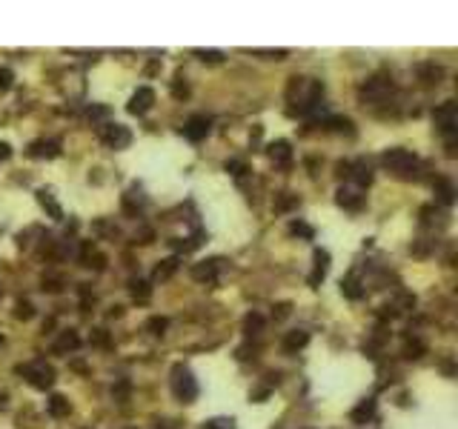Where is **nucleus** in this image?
Instances as JSON below:
<instances>
[{
  "instance_id": "obj_1",
  "label": "nucleus",
  "mask_w": 458,
  "mask_h": 429,
  "mask_svg": "<svg viewBox=\"0 0 458 429\" xmlns=\"http://www.w3.org/2000/svg\"><path fill=\"white\" fill-rule=\"evenodd\" d=\"M172 392L183 403H192V401L198 398V380H195V375H192L183 364H175L172 367Z\"/></svg>"
},
{
  "instance_id": "obj_2",
  "label": "nucleus",
  "mask_w": 458,
  "mask_h": 429,
  "mask_svg": "<svg viewBox=\"0 0 458 429\" xmlns=\"http://www.w3.org/2000/svg\"><path fill=\"white\" fill-rule=\"evenodd\" d=\"M17 372L26 375L29 384H32L35 389H49V387L55 384V369L46 364V361H32V364H26V367H17Z\"/></svg>"
},
{
  "instance_id": "obj_3",
  "label": "nucleus",
  "mask_w": 458,
  "mask_h": 429,
  "mask_svg": "<svg viewBox=\"0 0 458 429\" xmlns=\"http://www.w3.org/2000/svg\"><path fill=\"white\" fill-rule=\"evenodd\" d=\"M381 160H384V166H387L390 172H398L404 178H409V169H416V163H418V158L409 149H387L381 155Z\"/></svg>"
},
{
  "instance_id": "obj_4",
  "label": "nucleus",
  "mask_w": 458,
  "mask_h": 429,
  "mask_svg": "<svg viewBox=\"0 0 458 429\" xmlns=\"http://www.w3.org/2000/svg\"><path fill=\"white\" fill-rule=\"evenodd\" d=\"M432 121H436V126H439L441 135H447L452 140L455 126H458V103L455 101H444L436 112H432Z\"/></svg>"
},
{
  "instance_id": "obj_5",
  "label": "nucleus",
  "mask_w": 458,
  "mask_h": 429,
  "mask_svg": "<svg viewBox=\"0 0 458 429\" xmlns=\"http://www.w3.org/2000/svg\"><path fill=\"white\" fill-rule=\"evenodd\" d=\"M101 140L112 149H126L132 143V132L120 124H106V126H101Z\"/></svg>"
},
{
  "instance_id": "obj_6",
  "label": "nucleus",
  "mask_w": 458,
  "mask_h": 429,
  "mask_svg": "<svg viewBox=\"0 0 458 429\" xmlns=\"http://www.w3.org/2000/svg\"><path fill=\"white\" fill-rule=\"evenodd\" d=\"M393 89V78L387 75H375L373 81H367L361 86V101H384V94Z\"/></svg>"
},
{
  "instance_id": "obj_7",
  "label": "nucleus",
  "mask_w": 458,
  "mask_h": 429,
  "mask_svg": "<svg viewBox=\"0 0 458 429\" xmlns=\"http://www.w3.org/2000/svg\"><path fill=\"white\" fill-rule=\"evenodd\" d=\"M209 129H212V121L206 115H192L189 121L183 124V137L192 140V143H201L209 135Z\"/></svg>"
},
{
  "instance_id": "obj_8",
  "label": "nucleus",
  "mask_w": 458,
  "mask_h": 429,
  "mask_svg": "<svg viewBox=\"0 0 458 429\" xmlns=\"http://www.w3.org/2000/svg\"><path fill=\"white\" fill-rule=\"evenodd\" d=\"M155 103V92L149 86H140L135 94H132V101H129V112L132 115H147Z\"/></svg>"
},
{
  "instance_id": "obj_9",
  "label": "nucleus",
  "mask_w": 458,
  "mask_h": 429,
  "mask_svg": "<svg viewBox=\"0 0 458 429\" xmlns=\"http://www.w3.org/2000/svg\"><path fill=\"white\" fill-rule=\"evenodd\" d=\"M81 346V335L75 329H63L60 332V338L55 341V346H52V352L55 355H69V352H75Z\"/></svg>"
},
{
  "instance_id": "obj_10",
  "label": "nucleus",
  "mask_w": 458,
  "mask_h": 429,
  "mask_svg": "<svg viewBox=\"0 0 458 429\" xmlns=\"http://www.w3.org/2000/svg\"><path fill=\"white\" fill-rule=\"evenodd\" d=\"M316 269H312V275H309V286H318L321 280H324V275H327V269H329V252L327 249H316Z\"/></svg>"
},
{
  "instance_id": "obj_11",
  "label": "nucleus",
  "mask_w": 458,
  "mask_h": 429,
  "mask_svg": "<svg viewBox=\"0 0 458 429\" xmlns=\"http://www.w3.org/2000/svg\"><path fill=\"white\" fill-rule=\"evenodd\" d=\"M441 78H444V69L441 66H436V63H421L418 66V81L424 86H439Z\"/></svg>"
},
{
  "instance_id": "obj_12",
  "label": "nucleus",
  "mask_w": 458,
  "mask_h": 429,
  "mask_svg": "<svg viewBox=\"0 0 458 429\" xmlns=\"http://www.w3.org/2000/svg\"><path fill=\"white\" fill-rule=\"evenodd\" d=\"M218 264H221V260H201V264H195V267H192V278H195V280H215V278H218Z\"/></svg>"
},
{
  "instance_id": "obj_13",
  "label": "nucleus",
  "mask_w": 458,
  "mask_h": 429,
  "mask_svg": "<svg viewBox=\"0 0 458 429\" xmlns=\"http://www.w3.org/2000/svg\"><path fill=\"white\" fill-rule=\"evenodd\" d=\"M350 178L358 183V186H370L373 183V169L367 160H358V163H350Z\"/></svg>"
},
{
  "instance_id": "obj_14",
  "label": "nucleus",
  "mask_w": 458,
  "mask_h": 429,
  "mask_svg": "<svg viewBox=\"0 0 458 429\" xmlns=\"http://www.w3.org/2000/svg\"><path fill=\"white\" fill-rule=\"evenodd\" d=\"M309 341V332L306 329H293V332H286V338H284V349L286 352H298L304 349Z\"/></svg>"
},
{
  "instance_id": "obj_15",
  "label": "nucleus",
  "mask_w": 458,
  "mask_h": 429,
  "mask_svg": "<svg viewBox=\"0 0 458 429\" xmlns=\"http://www.w3.org/2000/svg\"><path fill=\"white\" fill-rule=\"evenodd\" d=\"M375 418V398H367V401H361L358 407L352 410V423H367Z\"/></svg>"
},
{
  "instance_id": "obj_16",
  "label": "nucleus",
  "mask_w": 458,
  "mask_h": 429,
  "mask_svg": "<svg viewBox=\"0 0 458 429\" xmlns=\"http://www.w3.org/2000/svg\"><path fill=\"white\" fill-rule=\"evenodd\" d=\"M338 206H344V209H361L364 206V195L361 192H355V189H338Z\"/></svg>"
},
{
  "instance_id": "obj_17",
  "label": "nucleus",
  "mask_w": 458,
  "mask_h": 429,
  "mask_svg": "<svg viewBox=\"0 0 458 429\" xmlns=\"http://www.w3.org/2000/svg\"><path fill=\"white\" fill-rule=\"evenodd\" d=\"M270 158H272L278 166H286L289 160H293V149H289L286 140H275L272 146H270Z\"/></svg>"
},
{
  "instance_id": "obj_18",
  "label": "nucleus",
  "mask_w": 458,
  "mask_h": 429,
  "mask_svg": "<svg viewBox=\"0 0 458 429\" xmlns=\"http://www.w3.org/2000/svg\"><path fill=\"white\" fill-rule=\"evenodd\" d=\"M436 198H439L444 206H450V203L455 201V186H452V180H447V178H439V180H436Z\"/></svg>"
},
{
  "instance_id": "obj_19",
  "label": "nucleus",
  "mask_w": 458,
  "mask_h": 429,
  "mask_svg": "<svg viewBox=\"0 0 458 429\" xmlns=\"http://www.w3.org/2000/svg\"><path fill=\"white\" fill-rule=\"evenodd\" d=\"M178 267H181V260H178V258H166V260H161V264L155 267V280L172 278V275L178 272Z\"/></svg>"
},
{
  "instance_id": "obj_20",
  "label": "nucleus",
  "mask_w": 458,
  "mask_h": 429,
  "mask_svg": "<svg viewBox=\"0 0 458 429\" xmlns=\"http://www.w3.org/2000/svg\"><path fill=\"white\" fill-rule=\"evenodd\" d=\"M341 292H344L350 301L364 298V289H361V280H358L355 275H350V278H344V280H341Z\"/></svg>"
},
{
  "instance_id": "obj_21",
  "label": "nucleus",
  "mask_w": 458,
  "mask_h": 429,
  "mask_svg": "<svg viewBox=\"0 0 458 429\" xmlns=\"http://www.w3.org/2000/svg\"><path fill=\"white\" fill-rule=\"evenodd\" d=\"M29 155H35V158H52V155H58V143L55 140H38V143H32V149H29Z\"/></svg>"
},
{
  "instance_id": "obj_22",
  "label": "nucleus",
  "mask_w": 458,
  "mask_h": 429,
  "mask_svg": "<svg viewBox=\"0 0 458 429\" xmlns=\"http://www.w3.org/2000/svg\"><path fill=\"white\" fill-rule=\"evenodd\" d=\"M129 286H132V298H135V301L147 303V301L152 298V286H149L147 280H140V278H138V280H132Z\"/></svg>"
},
{
  "instance_id": "obj_23",
  "label": "nucleus",
  "mask_w": 458,
  "mask_h": 429,
  "mask_svg": "<svg viewBox=\"0 0 458 429\" xmlns=\"http://www.w3.org/2000/svg\"><path fill=\"white\" fill-rule=\"evenodd\" d=\"M69 410H72V407H69V401H66L63 395H52V398H49V412H52L55 418L69 415Z\"/></svg>"
},
{
  "instance_id": "obj_24",
  "label": "nucleus",
  "mask_w": 458,
  "mask_h": 429,
  "mask_svg": "<svg viewBox=\"0 0 458 429\" xmlns=\"http://www.w3.org/2000/svg\"><path fill=\"white\" fill-rule=\"evenodd\" d=\"M38 201H40V203H43L46 209H49V212H52V218H58V221L63 218V212H60V206L55 203V198H52V192H46V189H40V192H38Z\"/></svg>"
},
{
  "instance_id": "obj_25",
  "label": "nucleus",
  "mask_w": 458,
  "mask_h": 429,
  "mask_svg": "<svg viewBox=\"0 0 458 429\" xmlns=\"http://www.w3.org/2000/svg\"><path fill=\"white\" fill-rule=\"evenodd\" d=\"M244 332H247V335H258V332H263V315L250 312L244 318Z\"/></svg>"
},
{
  "instance_id": "obj_26",
  "label": "nucleus",
  "mask_w": 458,
  "mask_h": 429,
  "mask_svg": "<svg viewBox=\"0 0 458 429\" xmlns=\"http://www.w3.org/2000/svg\"><path fill=\"white\" fill-rule=\"evenodd\" d=\"M293 206H298V198H295V195L281 192V195L275 198V209H278V212H286V209H293Z\"/></svg>"
},
{
  "instance_id": "obj_27",
  "label": "nucleus",
  "mask_w": 458,
  "mask_h": 429,
  "mask_svg": "<svg viewBox=\"0 0 458 429\" xmlns=\"http://www.w3.org/2000/svg\"><path fill=\"white\" fill-rule=\"evenodd\" d=\"M424 352H427V346H424V341H418V338H416V341H407V346H404V355H407V358H421Z\"/></svg>"
},
{
  "instance_id": "obj_28",
  "label": "nucleus",
  "mask_w": 458,
  "mask_h": 429,
  "mask_svg": "<svg viewBox=\"0 0 458 429\" xmlns=\"http://www.w3.org/2000/svg\"><path fill=\"white\" fill-rule=\"evenodd\" d=\"M63 289V278L60 275H46L43 278V292H60Z\"/></svg>"
},
{
  "instance_id": "obj_29",
  "label": "nucleus",
  "mask_w": 458,
  "mask_h": 429,
  "mask_svg": "<svg viewBox=\"0 0 458 429\" xmlns=\"http://www.w3.org/2000/svg\"><path fill=\"white\" fill-rule=\"evenodd\" d=\"M166 326H170V321L161 318V315H155V318L147 321V329L152 332V335H163V329H166Z\"/></svg>"
},
{
  "instance_id": "obj_30",
  "label": "nucleus",
  "mask_w": 458,
  "mask_h": 429,
  "mask_svg": "<svg viewBox=\"0 0 458 429\" xmlns=\"http://www.w3.org/2000/svg\"><path fill=\"white\" fill-rule=\"evenodd\" d=\"M15 315H17L20 321H29V318L35 315V309H32V303H29V301H17V306H15Z\"/></svg>"
},
{
  "instance_id": "obj_31",
  "label": "nucleus",
  "mask_w": 458,
  "mask_h": 429,
  "mask_svg": "<svg viewBox=\"0 0 458 429\" xmlns=\"http://www.w3.org/2000/svg\"><path fill=\"white\" fill-rule=\"evenodd\" d=\"M195 55L201 60H209V63H221L224 60V52H218V49H195Z\"/></svg>"
},
{
  "instance_id": "obj_32",
  "label": "nucleus",
  "mask_w": 458,
  "mask_h": 429,
  "mask_svg": "<svg viewBox=\"0 0 458 429\" xmlns=\"http://www.w3.org/2000/svg\"><path fill=\"white\" fill-rule=\"evenodd\" d=\"M332 129H338V132H347V135H352V121H347V117H329L327 121Z\"/></svg>"
},
{
  "instance_id": "obj_33",
  "label": "nucleus",
  "mask_w": 458,
  "mask_h": 429,
  "mask_svg": "<svg viewBox=\"0 0 458 429\" xmlns=\"http://www.w3.org/2000/svg\"><path fill=\"white\" fill-rule=\"evenodd\" d=\"M255 55H263V58H272V60H284L289 52L286 49H255Z\"/></svg>"
},
{
  "instance_id": "obj_34",
  "label": "nucleus",
  "mask_w": 458,
  "mask_h": 429,
  "mask_svg": "<svg viewBox=\"0 0 458 429\" xmlns=\"http://www.w3.org/2000/svg\"><path fill=\"white\" fill-rule=\"evenodd\" d=\"M12 81H15V75H12V69H0V92H6V89H12Z\"/></svg>"
},
{
  "instance_id": "obj_35",
  "label": "nucleus",
  "mask_w": 458,
  "mask_h": 429,
  "mask_svg": "<svg viewBox=\"0 0 458 429\" xmlns=\"http://www.w3.org/2000/svg\"><path fill=\"white\" fill-rule=\"evenodd\" d=\"M289 232H293V235H301V237H312V226H306V224H301V221H295L293 226H289Z\"/></svg>"
},
{
  "instance_id": "obj_36",
  "label": "nucleus",
  "mask_w": 458,
  "mask_h": 429,
  "mask_svg": "<svg viewBox=\"0 0 458 429\" xmlns=\"http://www.w3.org/2000/svg\"><path fill=\"white\" fill-rule=\"evenodd\" d=\"M135 237H138V244H152V237H155V232H152L149 226H140Z\"/></svg>"
},
{
  "instance_id": "obj_37",
  "label": "nucleus",
  "mask_w": 458,
  "mask_h": 429,
  "mask_svg": "<svg viewBox=\"0 0 458 429\" xmlns=\"http://www.w3.org/2000/svg\"><path fill=\"white\" fill-rule=\"evenodd\" d=\"M109 109L106 106H89V121H101V117H106Z\"/></svg>"
},
{
  "instance_id": "obj_38",
  "label": "nucleus",
  "mask_w": 458,
  "mask_h": 429,
  "mask_svg": "<svg viewBox=\"0 0 458 429\" xmlns=\"http://www.w3.org/2000/svg\"><path fill=\"white\" fill-rule=\"evenodd\" d=\"M204 429H229V421H224V418H215V421H206V423H204Z\"/></svg>"
},
{
  "instance_id": "obj_39",
  "label": "nucleus",
  "mask_w": 458,
  "mask_h": 429,
  "mask_svg": "<svg viewBox=\"0 0 458 429\" xmlns=\"http://www.w3.org/2000/svg\"><path fill=\"white\" fill-rule=\"evenodd\" d=\"M227 172H232V175H244V163H240V160H227Z\"/></svg>"
},
{
  "instance_id": "obj_40",
  "label": "nucleus",
  "mask_w": 458,
  "mask_h": 429,
  "mask_svg": "<svg viewBox=\"0 0 458 429\" xmlns=\"http://www.w3.org/2000/svg\"><path fill=\"white\" fill-rule=\"evenodd\" d=\"M126 392H129V384H126V380H124V384H120L117 389H112V395H115V398H117L120 403H124V401H126Z\"/></svg>"
},
{
  "instance_id": "obj_41",
  "label": "nucleus",
  "mask_w": 458,
  "mask_h": 429,
  "mask_svg": "<svg viewBox=\"0 0 458 429\" xmlns=\"http://www.w3.org/2000/svg\"><path fill=\"white\" fill-rule=\"evenodd\" d=\"M335 172H338V178H350V163H347V160H341L338 166H335Z\"/></svg>"
},
{
  "instance_id": "obj_42",
  "label": "nucleus",
  "mask_w": 458,
  "mask_h": 429,
  "mask_svg": "<svg viewBox=\"0 0 458 429\" xmlns=\"http://www.w3.org/2000/svg\"><path fill=\"white\" fill-rule=\"evenodd\" d=\"M12 155V149H9V143H0V160H6Z\"/></svg>"
},
{
  "instance_id": "obj_43",
  "label": "nucleus",
  "mask_w": 458,
  "mask_h": 429,
  "mask_svg": "<svg viewBox=\"0 0 458 429\" xmlns=\"http://www.w3.org/2000/svg\"><path fill=\"white\" fill-rule=\"evenodd\" d=\"M275 315H278V318H286V315H289V303H281Z\"/></svg>"
}]
</instances>
